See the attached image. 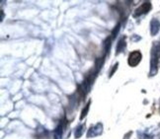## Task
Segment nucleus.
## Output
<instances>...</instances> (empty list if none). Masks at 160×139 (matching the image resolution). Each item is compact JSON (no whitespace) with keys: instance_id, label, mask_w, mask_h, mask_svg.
Segmentation results:
<instances>
[]
</instances>
